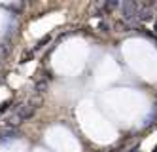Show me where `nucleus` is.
Returning a JSON list of instances; mask_svg holds the SVG:
<instances>
[{"instance_id": "f257e3e1", "label": "nucleus", "mask_w": 157, "mask_h": 152, "mask_svg": "<svg viewBox=\"0 0 157 152\" xmlns=\"http://www.w3.org/2000/svg\"><path fill=\"white\" fill-rule=\"evenodd\" d=\"M36 109H38L36 105H23V107H19L17 112L13 114V118L10 120V124H19V122H23V120L30 118V116L36 112Z\"/></svg>"}, {"instance_id": "f03ea898", "label": "nucleus", "mask_w": 157, "mask_h": 152, "mask_svg": "<svg viewBox=\"0 0 157 152\" xmlns=\"http://www.w3.org/2000/svg\"><path fill=\"white\" fill-rule=\"evenodd\" d=\"M17 137V131L15 129H4V131H0V143H6V141H12V139Z\"/></svg>"}, {"instance_id": "7ed1b4c3", "label": "nucleus", "mask_w": 157, "mask_h": 152, "mask_svg": "<svg viewBox=\"0 0 157 152\" xmlns=\"http://www.w3.org/2000/svg\"><path fill=\"white\" fill-rule=\"evenodd\" d=\"M8 109V101L6 103H2V105H0V112H2V110H6Z\"/></svg>"}, {"instance_id": "20e7f679", "label": "nucleus", "mask_w": 157, "mask_h": 152, "mask_svg": "<svg viewBox=\"0 0 157 152\" xmlns=\"http://www.w3.org/2000/svg\"><path fill=\"white\" fill-rule=\"evenodd\" d=\"M153 152H157V146H155V150H153Z\"/></svg>"}]
</instances>
